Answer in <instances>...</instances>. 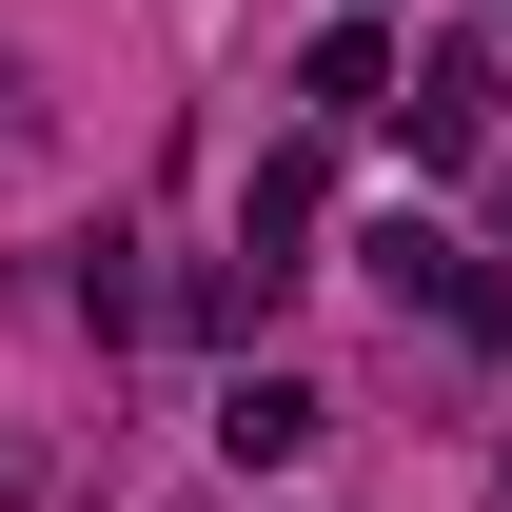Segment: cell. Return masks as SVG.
Segmentation results:
<instances>
[{
  "label": "cell",
  "mask_w": 512,
  "mask_h": 512,
  "mask_svg": "<svg viewBox=\"0 0 512 512\" xmlns=\"http://www.w3.org/2000/svg\"><path fill=\"white\" fill-rule=\"evenodd\" d=\"M217 453H237V473H296V453H316V394H296V375H237V394H217Z\"/></svg>",
  "instance_id": "1"
},
{
  "label": "cell",
  "mask_w": 512,
  "mask_h": 512,
  "mask_svg": "<svg viewBox=\"0 0 512 512\" xmlns=\"http://www.w3.org/2000/svg\"><path fill=\"white\" fill-rule=\"evenodd\" d=\"M316 119H394V40H375V20L316 40Z\"/></svg>",
  "instance_id": "2"
}]
</instances>
